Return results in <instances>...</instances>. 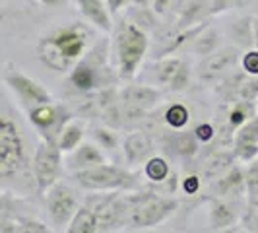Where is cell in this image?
<instances>
[{"label": "cell", "mask_w": 258, "mask_h": 233, "mask_svg": "<svg viewBox=\"0 0 258 233\" xmlns=\"http://www.w3.org/2000/svg\"><path fill=\"white\" fill-rule=\"evenodd\" d=\"M124 200H126V223L132 229L157 225L167 220L179 206L175 198L159 196L154 193L124 194Z\"/></svg>", "instance_id": "obj_1"}, {"label": "cell", "mask_w": 258, "mask_h": 233, "mask_svg": "<svg viewBox=\"0 0 258 233\" xmlns=\"http://www.w3.org/2000/svg\"><path fill=\"white\" fill-rule=\"evenodd\" d=\"M74 179L80 187L88 191H115V189H124L132 191L136 189V177L128 173L126 169H120L116 165L101 163L90 169H82L74 173Z\"/></svg>", "instance_id": "obj_2"}, {"label": "cell", "mask_w": 258, "mask_h": 233, "mask_svg": "<svg viewBox=\"0 0 258 233\" xmlns=\"http://www.w3.org/2000/svg\"><path fill=\"white\" fill-rule=\"evenodd\" d=\"M148 49V37L142 27L134 24H122L116 35V54H118V66L120 76L132 78L140 61Z\"/></svg>", "instance_id": "obj_3"}, {"label": "cell", "mask_w": 258, "mask_h": 233, "mask_svg": "<svg viewBox=\"0 0 258 233\" xmlns=\"http://www.w3.org/2000/svg\"><path fill=\"white\" fill-rule=\"evenodd\" d=\"M24 165V144L8 116L0 121V177L10 179Z\"/></svg>", "instance_id": "obj_4"}, {"label": "cell", "mask_w": 258, "mask_h": 233, "mask_svg": "<svg viewBox=\"0 0 258 233\" xmlns=\"http://www.w3.org/2000/svg\"><path fill=\"white\" fill-rule=\"evenodd\" d=\"M60 148L58 142L47 138L39 144L35 157H33V173L37 179L39 191H47L56 183L60 175Z\"/></svg>", "instance_id": "obj_5"}, {"label": "cell", "mask_w": 258, "mask_h": 233, "mask_svg": "<svg viewBox=\"0 0 258 233\" xmlns=\"http://www.w3.org/2000/svg\"><path fill=\"white\" fill-rule=\"evenodd\" d=\"M47 208H49V214H51L54 225H58V227L70 225V221L74 220L76 212L80 210L76 191L70 189L68 185L54 183L47 194Z\"/></svg>", "instance_id": "obj_6"}, {"label": "cell", "mask_w": 258, "mask_h": 233, "mask_svg": "<svg viewBox=\"0 0 258 233\" xmlns=\"http://www.w3.org/2000/svg\"><path fill=\"white\" fill-rule=\"evenodd\" d=\"M157 103H159V93L150 86H128L120 93L124 121H140Z\"/></svg>", "instance_id": "obj_7"}, {"label": "cell", "mask_w": 258, "mask_h": 233, "mask_svg": "<svg viewBox=\"0 0 258 233\" xmlns=\"http://www.w3.org/2000/svg\"><path fill=\"white\" fill-rule=\"evenodd\" d=\"M4 82L12 88L20 97L22 101L27 105H45V103H51L52 97L39 86L35 80L27 78L26 74H22L18 68H8L4 70Z\"/></svg>", "instance_id": "obj_8"}, {"label": "cell", "mask_w": 258, "mask_h": 233, "mask_svg": "<svg viewBox=\"0 0 258 233\" xmlns=\"http://www.w3.org/2000/svg\"><path fill=\"white\" fill-rule=\"evenodd\" d=\"M239 61V49H233V47H225V49H220V51L210 52L206 59L200 63V70L198 74L202 80L206 82H212L216 78L223 76L229 68L237 65Z\"/></svg>", "instance_id": "obj_9"}, {"label": "cell", "mask_w": 258, "mask_h": 233, "mask_svg": "<svg viewBox=\"0 0 258 233\" xmlns=\"http://www.w3.org/2000/svg\"><path fill=\"white\" fill-rule=\"evenodd\" d=\"M233 152L241 159H252L258 155V116L248 121L235 136Z\"/></svg>", "instance_id": "obj_10"}, {"label": "cell", "mask_w": 258, "mask_h": 233, "mask_svg": "<svg viewBox=\"0 0 258 233\" xmlns=\"http://www.w3.org/2000/svg\"><path fill=\"white\" fill-rule=\"evenodd\" d=\"M246 189V179L243 177L241 169L231 167L227 169L223 175L216 177V181L212 183V191L220 198H229V196H239Z\"/></svg>", "instance_id": "obj_11"}, {"label": "cell", "mask_w": 258, "mask_h": 233, "mask_svg": "<svg viewBox=\"0 0 258 233\" xmlns=\"http://www.w3.org/2000/svg\"><path fill=\"white\" fill-rule=\"evenodd\" d=\"M52 39L58 45V49L64 52L68 59H72V61L78 59V56H82L84 47H86V33L78 26L66 27L62 31L54 33Z\"/></svg>", "instance_id": "obj_12"}, {"label": "cell", "mask_w": 258, "mask_h": 233, "mask_svg": "<svg viewBox=\"0 0 258 233\" xmlns=\"http://www.w3.org/2000/svg\"><path fill=\"white\" fill-rule=\"evenodd\" d=\"M154 152V140L146 132H132L124 140V157L128 163H142Z\"/></svg>", "instance_id": "obj_13"}, {"label": "cell", "mask_w": 258, "mask_h": 233, "mask_svg": "<svg viewBox=\"0 0 258 233\" xmlns=\"http://www.w3.org/2000/svg\"><path fill=\"white\" fill-rule=\"evenodd\" d=\"M39 59L45 63V65L56 70V72H66L70 66H72V59H68L64 52L58 49V45L54 43L52 37L43 39L37 47Z\"/></svg>", "instance_id": "obj_14"}, {"label": "cell", "mask_w": 258, "mask_h": 233, "mask_svg": "<svg viewBox=\"0 0 258 233\" xmlns=\"http://www.w3.org/2000/svg\"><path fill=\"white\" fill-rule=\"evenodd\" d=\"M239 218V208L229 200H214L210 210V221L214 229H225Z\"/></svg>", "instance_id": "obj_15"}, {"label": "cell", "mask_w": 258, "mask_h": 233, "mask_svg": "<svg viewBox=\"0 0 258 233\" xmlns=\"http://www.w3.org/2000/svg\"><path fill=\"white\" fill-rule=\"evenodd\" d=\"M60 109H56V107H52L51 103H45V105H37V107H33L31 109V113H29V119H31V123L37 127V129L45 130V134H47V130H51L52 127H56V129H60L62 132V123H60Z\"/></svg>", "instance_id": "obj_16"}, {"label": "cell", "mask_w": 258, "mask_h": 233, "mask_svg": "<svg viewBox=\"0 0 258 233\" xmlns=\"http://www.w3.org/2000/svg\"><path fill=\"white\" fill-rule=\"evenodd\" d=\"M105 163V157L103 154L93 146V144H82L80 148H78V152L72 155V159H70V167L74 169V171H82V169H90V167H95V165H101Z\"/></svg>", "instance_id": "obj_17"}, {"label": "cell", "mask_w": 258, "mask_h": 233, "mask_svg": "<svg viewBox=\"0 0 258 233\" xmlns=\"http://www.w3.org/2000/svg\"><path fill=\"white\" fill-rule=\"evenodd\" d=\"M76 2L78 6H80V10H82V14L90 20L91 24L101 27L103 31L111 29V20H109V14L105 10L101 0H76Z\"/></svg>", "instance_id": "obj_18"}, {"label": "cell", "mask_w": 258, "mask_h": 233, "mask_svg": "<svg viewBox=\"0 0 258 233\" xmlns=\"http://www.w3.org/2000/svg\"><path fill=\"white\" fill-rule=\"evenodd\" d=\"M70 233H95L97 231V220H95V214L88 204L82 206L76 212L74 220L70 221V225L66 227Z\"/></svg>", "instance_id": "obj_19"}, {"label": "cell", "mask_w": 258, "mask_h": 233, "mask_svg": "<svg viewBox=\"0 0 258 233\" xmlns=\"http://www.w3.org/2000/svg\"><path fill=\"white\" fill-rule=\"evenodd\" d=\"M84 136V127L80 123H68L58 134V148L62 152H72Z\"/></svg>", "instance_id": "obj_20"}, {"label": "cell", "mask_w": 258, "mask_h": 233, "mask_svg": "<svg viewBox=\"0 0 258 233\" xmlns=\"http://www.w3.org/2000/svg\"><path fill=\"white\" fill-rule=\"evenodd\" d=\"M233 163V154H227V152H218L214 157L208 159V163L204 165V175L208 179H216L223 175L227 169H231Z\"/></svg>", "instance_id": "obj_21"}, {"label": "cell", "mask_w": 258, "mask_h": 233, "mask_svg": "<svg viewBox=\"0 0 258 233\" xmlns=\"http://www.w3.org/2000/svg\"><path fill=\"white\" fill-rule=\"evenodd\" d=\"M72 82H74V86H76L78 90L82 91L91 90L93 84H95V70H93V66L88 61L80 63L74 68V72H72Z\"/></svg>", "instance_id": "obj_22"}, {"label": "cell", "mask_w": 258, "mask_h": 233, "mask_svg": "<svg viewBox=\"0 0 258 233\" xmlns=\"http://www.w3.org/2000/svg\"><path fill=\"white\" fill-rule=\"evenodd\" d=\"M182 61L181 59H165L157 65V80L165 86H171V82L175 80L177 72L181 70Z\"/></svg>", "instance_id": "obj_23"}, {"label": "cell", "mask_w": 258, "mask_h": 233, "mask_svg": "<svg viewBox=\"0 0 258 233\" xmlns=\"http://www.w3.org/2000/svg\"><path fill=\"white\" fill-rule=\"evenodd\" d=\"M146 175L155 183H161L167 179L169 175V165L165 159L161 157H152L148 163H146Z\"/></svg>", "instance_id": "obj_24"}, {"label": "cell", "mask_w": 258, "mask_h": 233, "mask_svg": "<svg viewBox=\"0 0 258 233\" xmlns=\"http://www.w3.org/2000/svg\"><path fill=\"white\" fill-rule=\"evenodd\" d=\"M218 39H220V35L214 29H208L206 33H202L200 37H196L194 51L198 52V54H210V52H214V49L218 47Z\"/></svg>", "instance_id": "obj_25"}, {"label": "cell", "mask_w": 258, "mask_h": 233, "mask_svg": "<svg viewBox=\"0 0 258 233\" xmlns=\"http://www.w3.org/2000/svg\"><path fill=\"white\" fill-rule=\"evenodd\" d=\"M165 119H167V123L173 129H182V127L188 123V111H186V107H182V105H173V107L167 109Z\"/></svg>", "instance_id": "obj_26"}, {"label": "cell", "mask_w": 258, "mask_h": 233, "mask_svg": "<svg viewBox=\"0 0 258 233\" xmlns=\"http://www.w3.org/2000/svg\"><path fill=\"white\" fill-rule=\"evenodd\" d=\"M245 179H246L248 198H250L252 204H256L258 202V159H254V161L250 163V167H248V171H246Z\"/></svg>", "instance_id": "obj_27"}, {"label": "cell", "mask_w": 258, "mask_h": 233, "mask_svg": "<svg viewBox=\"0 0 258 233\" xmlns=\"http://www.w3.org/2000/svg\"><path fill=\"white\" fill-rule=\"evenodd\" d=\"M175 148H177V152L181 155H192L196 154V134H190V132H186V134H181L179 138H177V144H175Z\"/></svg>", "instance_id": "obj_28"}, {"label": "cell", "mask_w": 258, "mask_h": 233, "mask_svg": "<svg viewBox=\"0 0 258 233\" xmlns=\"http://www.w3.org/2000/svg\"><path fill=\"white\" fill-rule=\"evenodd\" d=\"M202 8H204V4L200 2V0H192L186 8H184V12H182L181 20H179V27H188L190 26V22H192L194 18H198L200 14H202Z\"/></svg>", "instance_id": "obj_29"}, {"label": "cell", "mask_w": 258, "mask_h": 233, "mask_svg": "<svg viewBox=\"0 0 258 233\" xmlns=\"http://www.w3.org/2000/svg\"><path fill=\"white\" fill-rule=\"evenodd\" d=\"M188 78H190V68H188V65L186 63H182L181 70L177 72V76H175V80L171 82V90L173 91H182L186 90V86H188Z\"/></svg>", "instance_id": "obj_30"}, {"label": "cell", "mask_w": 258, "mask_h": 233, "mask_svg": "<svg viewBox=\"0 0 258 233\" xmlns=\"http://www.w3.org/2000/svg\"><path fill=\"white\" fill-rule=\"evenodd\" d=\"M95 138L99 140V144H103L107 150H115L116 148V136L113 130H107V129H95Z\"/></svg>", "instance_id": "obj_31"}, {"label": "cell", "mask_w": 258, "mask_h": 233, "mask_svg": "<svg viewBox=\"0 0 258 233\" xmlns=\"http://www.w3.org/2000/svg\"><path fill=\"white\" fill-rule=\"evenodd\" d=\"M243 66L248 74H254L258 76V51L246 52L245 59H243Z\"/></svg>", "instance_id": "obj_32"}, {"label": "cell", "mask_w": 258, "mask_h": 233, "mask_svg": "<svg viewBox=\"0 0 258 233\" xmlns=\"http://www.w3.org/2000/svg\"><path fill=\"white\" fill-rule=\"evenodd\" d=\"M194 134H196V138H198V140L208 142V140H212V138H214V129H212L210 125H200V127H196Z\"/></svg>", "instance_id": "obj_33"}, {"label": "cell", "mask_w": 258, "mask_h": 233, "mask_svg": "<svg viewBox=\"0 0 258 233\" xmlns=\"http://www.w3.org/2000/svg\"><path fill=\"white\" fill-rule=\"evenodd\" d=\"M198 187H200V181H198V177H188L186 181H184V191L186 193H196L198 191Z\"/></svg>", "instance_id": "obj_34"}, {"label": "cell", "mask_w": 258, "mask_h": 233, "mask_svg": "<svg viewBox=\"0 0 258 233\" xmlns=\"http://www.w3.org/2000/svg\"><path fill=\"white\" fill-rule=\"evenodd\" d=\"M169 6H171V0H154V8L155 12L163 14L165 10H167Z\"/></svg>", "instance_id": "obj_35"}, {"label": "cell", "mask_w": 258, "mask_h": 233, "mask_svg": "<svg viewBox=\"0 0 258 233\" xmlns=\"http://www.w3.org/2000/svg\"><path fill=\"white\" fill-rule=\"evenodd\" d=\"M122 4H128V0H109V8H111L113 12H116Z\"/></svg>", "instance_id": "obj_36"}, {"label": "cell", "mask_w": 258, "mask_h": 233, "mask_svg": "<svg viewBox=\"0 0 258 233\" xmlns=\"http://www.w3.org/2000/svg\"><path fill=\"white\" fill-rule=\"evenodd\" d=\"M246 229H248V231H258V218H252V220H248V225H246Z\"/></svg>", "instance_id": "obj_37"}, {"label": "cell", "mask_w": 258, "mask_h": 233, "mask_svg": "<svg viewBox=\"0 0 258 233\" xmlns=\"http://www.w3.org/2000/svg\"><path fill=\"white\" fill-rule=\"evenodd\" d=\"M128 4H136V6L144 8V6H148V4H150V0H128Z\"/></svg>", "instance_id": "obj_38"}, {"label": "cell", "mask_w": 258, "mask_h": 233, "mask_svg": "<svg viewBox=\"0 0 258 233\" xmlns=\"http://www.w3.org/2000/svg\"><path fill=\"white\" fill-rule=\"evenodd\" d=\"M60 2H64V0H41V4H45V6H58Z\"/></svg>", "instance_id": "obj_39"}, {"label": "cell", "mask_w": 258, "mask_h": 233, "mask_svg": "<svg viewBox=\"0 0 258 233\" xmlns=\"http://www.w3.org/2000/svg\"><path fill=\"white\" fill-rule=\"evenodd\" d=\"M252 0H233V6H237V8H243L246 4H250Z\"/></svg>", "instance_id": "obj_40"}, {"label": "cell", "mask_w": 258, "mask_h": 233, "mask_svg": "<svg viewBox=\"0 0 258 233\" xmlns=\"http://www.w3.org/2000/svg\"><path fill=\"white\" fill-rule=\"evenodd\" d=\"M254 43L258 47V20H254Z\"/></svg>", "instance_id": "obj_41"}, {"label": "cell", "mask_w": 258, "mask_h": 233, "mask_svg": "<svg viewBox=\"0 0 258 233\" xmlns=\"http://www.w3.org/2000/svg\"><path fill=\"white\" fill-rule=\"evenodd\" d=\"M254 206H256V208H258V202H256V204H254Z\"/></svg>", "instance_id": "obj_42"}]
</instances>
